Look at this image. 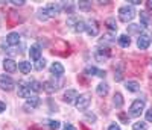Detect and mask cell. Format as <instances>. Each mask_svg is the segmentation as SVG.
<instances>
[{
	"label": "cell",
	"mask_w": 152,
	"mask_h": 130,
	"mask_svg": "<svg viewBox=\"0 0 152 130\" xmlns=\"http://www.w3.org/2000/svg\"><path fill=\"white\" fill-rule=\"evenodd\" d=\"M151 46V38L148 35H140L138 36V40H137V47L140 48V50H146L148 47Z\"/></svg>",
	"instance_id": "obj_7"
},
{
	"label": "cell",
	"mask_w": 152,
	"mask_h": 130,
	"mask_svg": "<svg viewBox=\"0 0 152 130\" xmlns=\"http://www.w3.org/2000/svg\"><path fill=\"white\" fill-rule=\"evenodd\" d=\"M85 73H87V74H90V76L105 77V71H102V70H97V68H94V67H88V68L85 70Z\"/></svg>",
	"instance_id": "obj_19"
},
{
	"label": "cell",
	"mask_w": 152,
	"mask_h": 130,
	"mask_svg": "<svg viewBox=\"0 0 152 130\" xmlns=\"http://www.w3.org/2000/svg\"><path fill=\"white\" fill-rule=\"evenodd\" d=\"M43 89L46 91V92H53V91H56V89H58V86H56L53 82H46V83H44V86H43Z\"/></svg>",
	"instance_id": "obj_24"
},
{
	"label": "cell",
	"mask_w": 152,
	"mask_h": 130,
	"mask_svg": "<svg viewBox=\"0 0 152 130\" xmlns=\"http://www.w3.org/2000/svg\"><path fill=\"white\" fill-rule=\"evenodd\" d=\"M148 6H149V9H152V0H149V2H148Z\"/></svg>",
	"instance_id": "obj_38"
},
{
	"label": "cell",
	"mask_w": 152,
	"mask_h": 130,
	"mask_svg": "<svg viewBox=\"0 0 152 130\" xmlns=\"http://www.w3.org/2000/svg\"><path fill=\"white\" fill-rule=\"evenodd\" d=\"M151 64H152V62H151Z\"/></svg>",
	"instance_id": "obj_39"
},
{
	"label": "cell",
	"mask_w": 152,
	"mask_h": 130,
	"mask_svg": "<svg viewBox=\"0 0 152 130\" xmlns=\"http://www.w3.org/2000/svg\"><path fill=\"white\" fill-rule=\"evenodd\" d=\"M12 3H14L15 6H23L24 5V0H11Z\"/></svg>",
	"instance_id": "obj_32"
},
{
	"label": "cell",
	"mask_w": 152,
	"mask_h": 130,
	"mask_svg": "<svg viewBox=\"0 0 152 130\" xmlns=\"http://www.w3.org/2000/svg\"><path fill=\"white\" fill-rule=\"evenodd\" d=\"M143 29V26H140V24H131L129 26V32L131 33H137L138 30H142Z\"/></svg>",
	"instance_id": "obj_30"
},
{
	"label": "cell",
	"mask_w": 152,
	"mask_h": 130,
	"mask_svg": "<svg viewBox=\"0 0 152 130\" xmlns=\"http://www.w3.org/2000/svg\"><path fill=\"white\" fill-rule=\"evenodd\" d=\"M73 30L78 32V33L84 32V30H85V23H84L82 20H78V21L75 23V26H73Z\"/></svg>",
	"instance_id": "obj_22"
},
{
	"label": "cell",
	"mask_w": 152,
	"mask_h": 130,
	"mask_svg": "<svg viewBox=\"0 0 152 130\" xmlns=\"http://www.w3.org/2000/svg\"><path fill=\"white\" fill-rule=\"evenodd\" d=\"M5 109H6V105H5L3 101H0V113H2V112H3Z\"/></svg>",
	"instance_id": "obj_36"
},
{
	"label": "cell",
	"mask_w": 152,
	"mask_h": 130,
	"mask_svg": "<svg viewBox=\"0 0 152 130\" xmlns=\"http://www.w3.org/2000/svg\"><path fill=\"white\" fill-rule=\"evenodd\" d=\"M108 130H120V127H119L117 124H111V126L108 127Z\"/></svg>",
	"instance_id": "obj_34"
},
{
	"label": "cell",
	"mask_w": 152,
	"mask_h": 130,
	"mask_svg": "<svg viewBox=\"0 0 152 130\" xmlns=\"http://www.w3.org/2000/svg\"><path fill=\"white\" fill-rule=\"evenodd\" d=\"M134 17H135V9H134L131 5H125V6H122V8L119 9V18H120V21L128 23V21H131Z\"/></svg>",
	"instance_id": "obj_1"
},
{
	"label": "cell",
	"mask_w": 152,
	"mask_h": 130,
	"mask_svg": "<svg viewBox=\"0 0 152 130\" xmlns=\"http://www.w3.org/2000/svg\"><path fill=\"white\" fill-rule=\"evenodd\" d=\"M46 126L50 129V130H58L59 129V121H56V120H47L46 121Z\"/></svg>",
	"instance_id": "obj_25"
},
{
	"label": "cell",
	"mask_w": 152,
	"mask_h": 130,
	"mask_svg": "<svg viewBox=\"0 0 152 130\" xmlns=\"http://www.w3.org/2000/svg\"><path fill=\"white\" fill-rule=\"evenodd\" d=\"M140 18H142L143 26H148V24L151 23V18H149V15L146 14V12H140Z\"/></svg>",
	"instance_id": "obj_28"
},
{
	"label": "cell",
	"mask_w": 152,
	"mask_h": 130,
	"mask_svg": "<svg viewBox=\"0 0 152 130\" xmlns=\"http://www.w3.org/2000/svg\"><path fill=\"white\" fill-rule=\"evenodd\" d=\"M18 95L21 98H29L31 97V88H29V85H26L24 82H20L18 83Z\"/></svg>",
	"instance_id": "obj_8"
},
{
	"label": "cell",
	"mask_w": 152,
	"mask_h": 130,
	"mask_svg": "<svg viewBox=\"0 0 152 130\" xmlns=\"http://www.w3.org/2000/svg\"><path fill=\"white\" fill-rule=\"evenodd\" d=\"M79 8H81V9H88V8H90V3H87V2H79Z\"/></svg>",
	"instance_id": "obj_31"
},
{
	"label": "cell",
	"mask_w": 152,
	"mask_h": 130,
	"mask_svg": "<svg viewBox=\"0 0 152 130\" xmlns=\"http://www.w3.org/2000/svg\"><path fill=\"white\" fill-rule=\"evenodd\" d=\"M119 44H120L122 47H129L131 38H129L128 35H120V36H119Z\"/></svg>",
	"instance_id": "obj_20"
},
{
	"label": "cell",
	"mask_w": 152,
	"mask_h": 130,
	"mask_svg": "<svg viewBox=\"0 0 152 130\" xmlns=\"http://www.w3.org/2000/svg\"><path fill=\"white\" fill-rule=\"evenodd\" d=\"M41 86H43V85H41L40 82H37V80L29 82V88H31V91H34V92H40V91L43 89Z\"/></svg>",
	"instance_id": "obj_23"
},
{
	"label": "cell",
	"mask_w": 152,
	"mask_h": 130,
	"mask_svg": "<svg viewBox=\"0 0 152 130\" xmlns=\"http://www.w3.org/2000/svg\"><path fill=\"white\" fill-rule=\"evenodd\" d=\"M44 67H46V61H44V59H38V61L35 62V65H34V68L38 70V71H41Z\"/></svg>",
	"instance_id": "obj_27"
},
{
	"label": "cell",
	"mask_w": 152,
	"mask_h": 130,
	"mask_svg": "<svg viewBox=\"0 0 152 130\" xmlns=\"http://www.w3.org/2000/svg\"><path fill=\"white\" fill-rule=\"evenodd\" d=\"M14 86H15V83H14V80H12L9 76L0 74V88H2L3 91H12Z\"/></svg>",
	"instance_id": "obj_5"
},
{
	"label": "cell",
	"mask_w": 152,
	"mask_h": 130,
	"mask_svg": "<svg viewBox=\"0 0 152 130\" xmlns=\"http://www.w3.org/2000/svg\"><path fill=\"white\" fill-rule=\"evenodd\" d=\"M41 14H46V20L50 18V17H55L56 14L61 12V5L59 3H49L43 11H40Z\"/></svg>",
	"instance_id": "obj_3"
},
{
	"label": "cell",
	"mask_w": 152,
	"mask_h": 130,
	"mask_svg": "<svg viewBox=\"0 0 152 130\" xmlns=\"http://www.w3.org/2000/svg\"><path fill=\"white\" fill-rule=\"evenodd\" d=\"M76 98H78V92H76V89H69L64 92V101L66 103H73Z\"/></svg>",
	"instance_id": "obj_14"
},
{
	"label": "cell",
	"mask_w": 152,
	"mask_h": 130,
	"mask_svg": "<svg viewBox=\"0 0 152 130\" xmlns=\"http://www.w3.org/2000/svg\"><path fill=\"white\" fill-rule=\"evenodd\" d=\"M131 3H132V5H140V2H138V0H131Z\"/></svg>",
	"instance_id": "obj_37"
},
{
	"label": "cell",
	"mask_w": 152,
	"mask_h": 130,
	"mask_svg": "<svg viewBox=\"0 0 152 130\" xmlns=\"http://www.w3.org/2000/svg\"><path fill=\"white\" fill-rule=\"evenodd\" d=\"M113 103H114V106H116V108H122V106H123V97H122L120 92H116V94H114Z\"/></svg>",
	"instance_id": "obj_21"
},
{
	"label": "cell",
	"mask_w": 152,
	"mask_h": 130,
	"mask_svg": "<svg viewBox=\"0 0 152 130\" xmlns=\"http://www.w3.org/2000/svg\"><path fill=\"white\" fill-rule=\"evenodd\" d=\"M132 130H148V124H146V123H143V121L134 123V126H132Z\"/></svg>",
	"instance_id": "obj_26"
},
{
	"label": "cell",
	"mask_w": 152,
	"mask_h": 130,
	"mask_svg": "<svg viewBox=\"0 0 152 130\" xmlns=\"http://www.w3.org/2000/svg\"><path fill=\"white\" fill-rule=\"evenodd\" d=\"M62 130H76V129H75V127H73L72 124H66V126H64V129H62Z\"/></svg>",
	"instance_id": "obj_35"
},
{
	"label": "cell",
	"mask_w": 152,
	"mask_h": 130,
	"mask_svg": "<svg viewBox=\"0 0 152 130\" xmlns=\"http://www.w3.org/2000/svg\"><path fill=\"white\" fill-rule=\"evenodd\" d=\"M125 88L128 89V91H131V92H137L138 89H140V85H138L135 80H128L125 83Z\"/></svg>",
	"instance_id": "obj_18"
},
{
	"label": "cell",
	"mask_w": 152,
	"mask_h": 130,
	"mask_svg": "<svg viewBox=\"0 0 152 130\" xmlns=\"http://www.w3.org/2000/svg\"><path fill=\"white\" fill-rule=\"evenodd\" d=\"M29 56H31V59L32 61H38V59H41L40 56H41V48H40V46L38 44H34L32 47H31V50H29Z\"/></svg>",
	"instance_id": "obj_10"
},
{
	"label": "cell",
	"mask_w": 152,
	"mask_h": 130,
	"mask_svg": "<svg viewBox=\"0 0 152 130\" xmlns=\"http://www.w3.org/2000/svg\"><path fill=\"white\" fill-rule=\"evenodd\" d=\"M50 73H52L53 76H56V77H59L61 74H64V67H62L59 62H53L52 67H50Z\"/></svg>",
	"instance_id": "obj_13"
},
{
	"label": "cell",
	"mask_w": 152,
	"mask_h": 130,
	"mask_svg": "<svg viewBox=\"0 0 152 130\" xmlns=\"http://www.w3.org/2000/svg\"><path fill=\"white\" fill-rule=\"evenodd\" d=\"M96 92H97V95H100V97H105L107 94H108V85L107 83H99L97 85V88H96Z\"/></svg>",
	"instance_id": "obj_17"
},
{
	"label": "cell",
	"mask_w": 152,
	"mask_h": 130,
	"mask_svg": "<svg viewBox=\"0 0 152 130\" xmlns=\"http://www.w3.org/2000/svg\"><path fill=\"white\" fill-rule=\"evenodd\" d=\"M107 26L111 30H117V24H116V20H114V18H108L107 20Z\"/></svg>",
	"instance_id": "obj_29"
},
{
	"label": "cell",
	"mask_w": 152,
	"mask_h": 130,
	"mask_svg": "<svg viewBox=\"0 0 152 130\" xmlns=\"http://www.w3.org/2000/svg\"><path fill=\"white\" fill-rule=\"evenodd\" d=\"M143 109H145V100H135L129 108V115L131 116H140Z\"/></svg>",
	"instance_id": "obj_4"
},
{
	"label": "cell",
	"mask_w": 152,
	"mask_h": 130,
	"mask_svg": "<svg viewBox=\"0 0 152 130\" xmlns=\"http://www.w3.org/2000/svg\"><path fill=\"white\" fill-rule=\"evenodd\" d=\"M18 70H20L23 74H28V73H31V70H32V65H31V62L21 61V62H18Z\"/></svg>",
	"instance_id": "obj_15"
},
{
	"label": "cell",
	"mask_w": 152,
	"mask_h": 130,
	"mask_svg": "<svg viewBox=\"0 0 152 130\" xmlns=\"http://www.w3.org/2000/svg\"><path fill=\"white\" fill-rule=\"evenodd\" d=\"M3 68L6 73H15L17 68H18V65L15 61H12V59H5L3 61Z\"/></svg>",
	"instance_id": "obj_9"
},
{
	"label": "cell",
	"mask_w": 152,
	"mask_h": 130,
	"mask_svg": "<svg viewBox=\"0 0 152 130\" xmlns=\"http://www.w3.org/2000/svg\"><path fill=\"white\" fill-rule=\"evenodd\" d=\"M91 103V95L90 94H81L75 101V106L78 110H85Z\"/></svg>",
	"instance_id": "obj_2"
},
{
	"label": "cell",
	"mask_w": 152,
	"mask_h": 130,
	"mask_svg": "<svg viewBox=\"0 0 152 130\" xmlns=\"http://www.w3.org/2000/svg\"><path fill=\"white\" fill-rule=\"evenodd\" d=\"M94 56H96L97 61L104 62V61L108 59V51H105V53H104V50H102V48H96V50H94Z\"/></svg>",
	"instance_id": "obj_16"
},
{
	"label": "cell",
	"mask_w": 152,
	"mask_h": 130,
	"mask_svg": "<svg viewBox=\"0 0 152 130\" xmlns=\"http://www.w3.org/2000/svg\"><path fill=\"white\" fill-rule=\"evenodd\" d=\"M38 105H40V98H38L37 95H32V97L28 98V103L24 105V109H28V110L31 109V110H32V109H35Z\"/></svg>",
	"instance_id": "obj_12"
},
{
	"label": "cell",
	"mask_w": 152,
	"mask_h": 130,
	"mask_svg": "<svg viewBox=\"0 0 152 130\" xmlns=\"http://www.w3.org/2000/svg\"><path fill=\"white\" fill-rule=\"evenodd\" d=\"M146 121H152V108L146 112Z\"/></svg>",
	"instance_id": "obj_33"
},
{
	"label": "cell",
	"mask_w": 152,
	"mask_h": 130,
	"mask_svg": "<svg viewBox=\"0 0 152 130\" xmlns=\"http://www.w3.org/2000/svg\"><path fill=\"white\" fill-rule=\"evenodd\" d=\"M18 43H20V35H18L17 32H12V33H9V35L6 36V44H8V46L14 47V46H17Z\"/></svg>",
	"instance_id": "obj_11"
},
{
	"label": "cell",
	"mask_w": 152,
	"mask_h": 130,
	"mask_svg": "<svg viewBox=\"0 0 152 130\" xmlns=\"http://www.w3.org/2000/svg\"><path fill=\"white\" fill-rule=\"evenodd\" d=\"M85 30L90 36H96L99 33V27H97V23L94 20H90L88 23H85Z\"/></svg>",
	"instance_id": "obj_6"
}]
</instances>
